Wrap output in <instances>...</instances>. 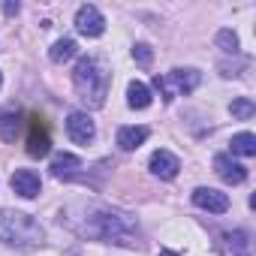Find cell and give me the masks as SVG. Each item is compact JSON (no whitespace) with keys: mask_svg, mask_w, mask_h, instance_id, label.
<instances>
[{"mask_svg":"<svg viewBox=\"0 0 256 256\" xmlns=\"http://www.w3.org/2000/svg\"><path fill=\"white\" fill-rule=\"evenodd\" d=\"M70 214H60V223H66L72 232L94 238V241H112V244H136V220L120 208L102 205V202H82L66 208Z\"/></svg>","mask_w":256,"mask_h":256,"instance_id":"obj_1","label":"cell"},{"mask_svg":"<svg viewBox=\"0 0 256 256\" xmlns=\"http://www.w3.org/2000/svg\"><path fill=\"white\" fill-rule=\"evenodd\" d=\"M108 82H112V72H108L96 58H82V60L76 64V70H72L76 94H78V100H82L88 108H100V106H106Z\"/></svg>","mask_w":256,"mask_h":256,"instance_id":"obj_2","label":"cell"},{"mask_svg":"<svg viewBox=\"0 0 256 256\" xmlns=\"http://www.w3.org/2000/svg\"><path fill=\"white\" fill-rule=\"evenodd\" d=\"M0 241L18 250H34L46 241V229L24 211L0 208Z\"/></svg>","mask_w":256,"mask_h":256,"instance_id":"obj_3","label":"cell"},{"mask_svg":"<svg viewBox=\"0 0 256 256\" xmlns=\"http://www.w3.org/2000/svg\"><path fill=\"white\" fill-rule=\"evenodd\" d=\"M154 88L163 94V100H175V96H187L199 88V70H172L166 76H154Z\"/></svg>","mask_w":256,"mask_h":256,"instance_id":"obj_4","label":"cell"},{"mask_svg":"<svg viewBox=\"0 0 256 256\" xmlns=\"http://www.w3.org/2000/svg\"><path fill=\"white\" fill-rule=\"evenodd\" d=\"M76 30H78L82 36H90V40L102 36V34H106V18H102V12H100L94 4L78 6V12H76Z\"/></svg>","mask_w":256,"mask_h":256,"instance_id":"obj_5","label":"cell"},{"mask_svg":"<svg viewBox=\"0 0 256 256\" xmlns=\"http://www.w3.org/2000/svg\"><path fill=\"white\" fill-rule=\"evenodd\" d=\"M66 133L76 145H90L96 139V126L88 118V112H70L66 114Z\"/></svg>","mask_w":256,"mask_h":256,"instance_id":"obj_6","label":"cell"},{"mask_svg":"<svg viewBox=\"0 0 256 256\" xmlns=\"http://www.w3.org/2000/svg\"><path fill=\"white\" fill-rule=\"evenodd\" d=\"M193 205H199L202 211H211V214H223V211H229V196L214 190V187H196Z\"/></svg>","mask_w":256,"mask_h":256,"instance_id":"obj_7","label":"cell"},{"mask_svg":"<svg viewBox=\"0 0 256 256\" xmlns=\"http://www.w3.org/2000/svg\"><path fill=\"white\" fill-rule=\"evenodd\" d=\"M10 187H12V193H18L24 199H34V196H40L42 181H40V175L34 169H16L12 178H10Z\"/></svg>","mask_w":256,"mask_h":256,"instance_id":"obj_8","label":"cell"},{"mask_svg":"<svg viewBox=\"0 0 256 256\" xmlns=\"http://www.w3.org/2000/svg\"><path fill=\"white\" fill-rule=\"evenodd\" d=\"M151 172L157 175V178H163V181H172L175 175H178V169H181V160L172 154V151H166V148H160V151H154L151 154Z\"/></svg>","mask_w":256,"mask_h":256,"instance_id":"obj_9","label":"cell"},{"mask_svg":"<svg viewBox=\"0 0 256 256\" xmlns=\"http://www.w3.org/2000/svg\"><path fill=\"white\" fill-rule=\"evenodd\" d=\"M52 151V136H48V130H46V124L40 120V118H34V124H30V133H28V154L30 157H46Z\"/></svg>","mask_w":256,"mask_h":256,"instance_id":"obj_10","label":"cell"},{"mask_svg":"<svg viewBox=\"0 0 256 256\" xmlns=\"http://www.w3.org/2000/svg\"><path fill=\"white\" fill-rule=\"evenodd\" d=\"M214 172L226 181V184H244L247 181V169L241 163H235L229 154H217L214 157Z\"/></svg>","mask_w":256,"mask_h":256,"instance_id":"obj_11","label":"cell"},{"mask_svg":"<svg viewBox=\"0 0 256 256\" xmlns=\"http://www.w3.org/2000/svg\"><path fill=\"white\" fill-rule=\"evenodd\" d=\"M148 139V126H120L118 130V148L120 151H136Z\"/></svg>","mask_w":256,"mask_h":256,"instance_id":"obj_12","label":"cell"},{"mask_svg":"<svg viewBox=\"0 0 256 256\" xmlns=\"http://www.w3.org/2000/svg\"><path fill=\"white\" fill-rule=\"evenodd\" d=\"M76 169H82V160H78L76 154H58V157L52 160V175H54V178H72Z\"/></svg>","mask_w":256,"mask_h":256,"instance_id":"obj_13","label":"cell"},{"mask_svg":"<svg viewBox=\"0 0 256 256\" xmlns=\"http://www.w3.org/2000/svg\"><path fill=\"white\" fill-rule=\"evenodd\" d=\"M126 106H130V108H148L151 106L148 84H142V82H130V84H126Z\"/></svg>","mask_w":256,"mask_h":256,"instance_id":"obj_14","label":"cell"},{"mask_svg":"<svg viewBox=\"0 0 256 256\" xmlns=\"http://www.w3.org/2000/svg\"><path fill=\"white\" fill-rule=\"evenodd\" d=\"M18 133H22L18 112H4V114H0V139H4V142H16Z\"/></svg>","mask_w":256,"mask_h":256,"instance_id":"obj_15","label":"cell"},{"mask_svg":"<svg viewBox=\"0 0 256 256\" xmlns=\"http://www.w3.org/2000/svg\"><path fill=\"white\" fill-rule=\"evenodd\" d=\"M76 52H78L76 40H58V42L52 46L48 58H52L54 64H66V60H72V58H76Z\"/></svg>","mask_w":256,"mask_h":256,"instance_id":"obj_16","label":"cell"},{"mask_svg":"<svg viewBox=\"0 0 256 256\" xmlns=\"http://www.w3.org/2000/svg\"><path fill=\"white\" fill-rule=\"evenodd\" d=\"M226 238V247H229V253L232 256H250V235L247 232H229V235H223Z\"/></svg>","mask_w":256,"mask_h":256,"instance_id":"obj_17","label":"cell"},{"mask_svg":"<svg viewBox=\"0 0 256 256\" xmlns=\"http://www.w3.org/2000/svg\"><path fill=\"white\" fill-rule=\"evenodd\" d=\"M232 154H238V157H253L256 154V136L253 133H238V136H232Z\"/></svg>","mask_w":256,"mask_h":256,"instance_id":"obj_18","label":"cell"},{"mask_svg":"<svg viewBox=\"0 0 256 256\" xmlns=\"http://www.w3.org/2000/svg\"><path fill=\"white\" fill-rule=\"evenodd\" d=\"M229 112H232V118H238V120H250V118L256 114V106H253V100H247V96H238V100H232Z\"/></svg>","mask_w":256,"mask_h":256,"instance_id":"obj_19","label":"cell"},{"mask_svg":"<svg viewBox=\"0 0 256 256\" xmlns=\"http://www.w3.org/2000/svg\"><path fill=\"white\" fill-rule=\"evenodd\" d=\"M217 46L226 52V54H238V36L232 30H220L217 34Z\"/></svg>","mask_w":256,"mask_h":256,"instance_id":"obj_20","label":"cell"},{"mask_svg":"<svg viewBox=\"0 0 256 256\" xmlns=\"http://www.w3.org/2000/svg\"><path fill=\"white\" fill-rule=\"evenodd\" d=\"M133 60H136L139 66H151V60H154L151 46H148V42H136V46H133Z\"/></svg>","mask_w":256,"mask_h":256,"instance_id":"obj_21","label":"cell"},{"mask_svg":"<svg viewBox=\"0 0 256 256\" xmlns=\"http://www.w3.org/2000/svg\"><path fill=\"white\" fill-rule=\"evenodd\" d=\"M4 12H6V16H16V12H18V4H4Z\"/></svg>","mask_w":256,"mask_h":256,"instance_id":"obj_22","label":"cell"},{"mask_svg":"<svg viewBox=\"0 0 256 256\" xmlns=\"http://www.w3.org/2000/svg\"><path fill=\"white\" fill-rule=\"evenodd\" d=\"M160 256H178V253H172V250H160Z\"/></svg>","mask_w":256,"mask_h":256,"instance_id":"obj_23","label":"cell"},{"mask_svg":"<svg viewBox=\"0 0 256 256\" xmlns=\"http://www.w3.org/2000/svg\"><path fill=\"white\" fill-rule=\"evenodd\" d=\"M0 84H4V78H0Z\"/></svg>","mask_w":256,"mask_h":256,"instance_id":"obj_24","label":"cell"}]
</instances>
